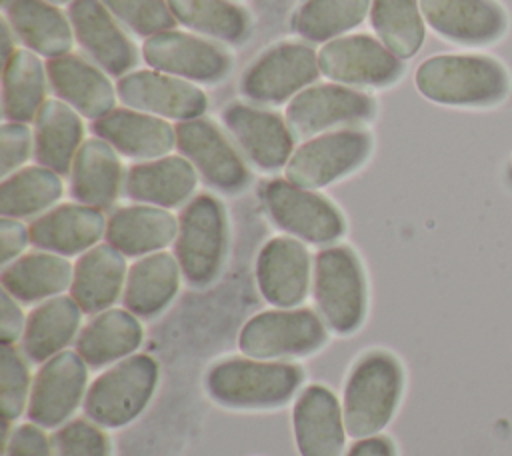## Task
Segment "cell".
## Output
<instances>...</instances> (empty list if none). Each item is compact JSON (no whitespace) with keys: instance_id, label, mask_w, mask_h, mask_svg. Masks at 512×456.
Instances as JSON below:
<instances>
[{"instance_id":"d6986e66","label":"cell","mask_w":512,"mask_h":456,"mask_svg":"<svg viewBox=\"0 0 512 456\" xmlns=\"http://www.w3.org/2000/svg\"><path fill=\"white\" fill-rule=\"evenodd\" d=\"M300 456H342L346 426L338 398L320 384L304 388L292 412Z\"/></svg>"},{"instance_id":"b9f144b4","label":"cell","mask_w":512,"mask_h":456,"mask_svg":"<svg viewBox=\"0 0 512 456\" xmlns=\"http://www.w3.org/2000/svg\"><path fill=\"white\" fill-rule=\"evenodd\" d=\"M56 456H108L110 446L106 434L84 418L64 424L54 434Z\"/></svg>"},{"instance_id":"7c38bea8","label":"cell","mask_w":512,"mask_h":456,"mask_svg":"<svg viewBox=\"0 0 512 456\" xmlns=\"http://www.w3.org/2000/svg\"><path fill=\"white\" fill-rule=\"evenodd\" d=\"M174 130L178 150L210 186L232 194L248 184L246 164L214 122L192 118L182 120Z\"/></svg>"},{"instance_id":"836d02e7","label":"cell","mask_w":512,"mask_h":456,"mask_svg":"<svg viewBox=\"0 0 512 456\" xmlns=\"http://www.w3.org/2000/svg\"><path fill=\"white\" fill-rule=\"evenodd\" d=\"M74 270L64 256L34 252L18 258L2 270V290L14 300L32 304L54 296L72 284Z\"/></svg>"},{"instance_id":"681fc988","label":"cell","mask_w":512,"mask_h":456,"mask_svg":"<svg viewBox=\"0 0 512 456\" xmlns=\"http://www.w3.org/2000/svg\"><path fill=\"white\" fill-rule=\"evenodd\" d=\"M48 2H52V4H64V2H70V0H48Z\"/></svg>"},{"instance_id":"ac0fdd59","label":"cell","mask_w":512,"mask_h":456,"mask_svg":"<svg viewBox=\"0 0 512 456\" xmlns=\"http://www.w3.org/2000/svg\"><path fill=\"white\" fill-rule=\"evenodd\" d=\"M68 16L80 46L108 74L122 76L136 64L132 40L114 22L102 0H72Z\"/></svg>"},{"instance_id":"30bf717a","label":"cell","mask_w":512,"mask_h":456,"mask_svg":"<svg viewBox=\"0 0 512 456\" xmlns=\"http://www.w3.org/2000/svg\"><path fill=\"white\" fill-rule=\"evenodd\" d=\"M318 54L298 42H282L266 50L242 78V94L258 102L278 104L316 80Z\"/></svg>"},{"instance_id":"60d3db41","label":"cell","mask_w":512,"mask_h":456,"mask_svg":"<svg viewBox=\"0 0 512 456\" xmlns=\"http://www.w3.org/2000/svg\"><path fill=\"white\" fill-rule=\"evenodd\" d=\"M102 4L142 36L172 30L178 22L166 0H102Z\"/></svg>"},{"instance_id":"2e32d148","label":"cell","mask_w":512,"mask_h":456,"mask_svg":"<svg viewBox=\"0 0 512 456\" xmlns=\"http://www.w3.org/2000/svg\"><path fill=\"white\" fill-rule=\"evenodd\" d=\"M374 102L370 96L340 84H318L298 92L288 108V124L302 136L316 134L336 124L370 118Z\"/></svg>"},{"instance_id":"cb8c5ba5","label":"cell","mask_w":512,"mask_h":456,"mask_svg":"<svg viewBox=\"0 0 512 456\" xmlns=\"http://www.w3.org/2000/svg\"><path fill=\"white\" fill-rule=\"evenodd\" d=\"M28 232L34 246L60 256H72L92 248L106 234V222L98 208L62 204L34 220Z\"/></svg>"},{"instance_id":"9a60e30c","label":"cell","mask_w":512,"mask_h":456,"mask_svg":"<svg viewBox=\"0 0 512 456\" xmlns=\"http://www.w3.org/2000/svg\"><path fill=\"white\" fill-rule=\"evenodd\" d=\"M116 92L130 108L174 120L198 118L208 106L206 94L198 86L154 70L124 74L116 84Z\"/></svg>"},{"instance_id":"74e56055","label":"cell","mask_w":512,"mask_h":456,"mask_svg":"<svg viewBox=\"0 0 512 456\" xmlns=\"http://www.w3.org/2000/svg\"><path fill=\"white\" fill-rule=\"evenodd\" d=\"M174 18L202 34L238 42L248 30L246 12L228 0H166Z\"/></svg>"},{"instance_id":"9c48e42d","label":"cell","mask_w":512,"mask_h":456,"mask_svg":"<svg viewBox=\"0 0 512 456\" xmlns=\"http://www.w3.org/2000/svg\"><path fill=\"white\" fill-rule=\"evenodd\" d=\"M264 200L272 220L306 242L330 244L344 232V218L328 198L288 180L268 182Z\"/></svg>"},{"instance_id":"1f68e13d","label":"cell","mask_w":512,"mask_h":456,"mask_svg":"<svg viewBox=\"0 0 512 456\" xmlns=\"http://www.w3.org/2000/svg\"><path fill=\"white\" fill-rule=\"evenodd\" d=\"M142 342V326L132 312L110 308L92 318L76 340L78 356L90 368L126 358Z\"/></svg>"},{"instance_id":"6da1fadb","label":"cell","mask_w":512,"mask_h":456,"mask_svg":"<svg viewBox=\"0 0 512 456\" xmlns=\"http://www.w3.org/2000/svg\"><path fill=\"white\" fill-rule=\"evenodd\" d=\"M418 90L434 102L450 106H492L510 90L506 68L492 56L440 54L416 70Z\"/></svg>"},{"instance_id":"8fae6325","label":"cell","mask_w":512,"mask_h":456,"mask_svg":"<svg viewBox=\"0 0 512 456\" xmlns=\"http://www.w3.org/2000/svg\"><path fill=\"white\" fill-rule=\"evenodd\" d=\"M318 68L334 82L360 86H384L402 74L400 58L368 34L330 40L318 52Z\"/></svg>"},{"instance_id":"c3c4849f","label":"cell","mask_w":512,"mask_h":456,"mask_svg":"<svg viewBox=\"0 0 512 456\" xmlns=\"http://www.w3.org/2000/svg\"><path fill=\"white\" fill-rule=\"evenodd\" d=\"M0 34H2V58H4V62L16 52V48H14V44H12V40H10V24H8V20H2V30H0Z\"/></svg>"},{"instance_id":"d590c367","label":"cell","mask_w":512,"mask_h":456,"mask_svg":"<svg viewBox=\"0 0 512 456\" xmlns=\"http://www.w3.org/2000/svg\"><path fill=\"white\" fill-rule=\"evenodd\" d=\"M370 22L380 42L400 60L414 56L424 42L420 0H372Z\"/></svg>"},{"instance_id":"f35d334b","label":"cell","mask_w":512,"mask_h":456,"mask_svg":"<svg viewBox=\"0 0 512 456\" xmlns=\"http://www.w3.org/2000/svg\"><path fill=\"white\" fill-rule=\"evenodd\" d=\"M372 0H306L294 20L298 34L310 42H324L358 26Z\"/></svg>"},{"instance_id":"277c9868","label":"cell","mask_w":512,"mask_h":456,"mask_svg":"<svg viewBox=\"0 0 512 456\" xmlns=\"http://www.w3.org/2000/svg\"><path fill=\"white\" fill-rule=\"evenodd\" d=\"M156 382V360L146 354L130 356L92 382L84 398V412L98 426L120 428L146 408Z\"/></svg>"},{"instance_id":"ee69618b","label":"cell","mask_w":512,"mask_h":456,"mask_svg":"<svg viewBox=\"0 0 512 456\" xmlns=\"http://www.w3.org/2000/svg\"><path fill=\"white\" fill-rule=\"evenodd\" d=\"M4 456H52L46 434L36 424H22L14 430Z\"/></svg>"},{"instance_id":"f546056e","label":"cell","mask_w":512,"mask_h":456,"mask_svg":"<svg viewBox=\"0 0 512 456\" xmlns=\"http://www.w3.org/2000/svg\"><path fill=\"white\" fill-rule=\"evenodd\" d=\"M84 126L76 110L66 102L46 100L36 116L34 156L40 166L56 174H68L80 150Z\"/></svg>"},{"instance_id":"d4e9b609","label":"cell","mask_w":512,"mask_h":456,"mask_svg":"<svg viewBox=\"0 0 512 456\" xmlns=\"http://www.w3.org/2000/svg\"><path fill=\"white\" fill-rule=\"evenodd\" d=\"M196 188V168L188 158L162 156L128 170L124 192L132 200L172 208L190 198Z\"/></svg>"},{"instance_id":"4316f807","label":"cell","mask_w":512,"mask_h":456,"mask_svg":"<svg viewBox=\"0 0 512 456\" xmlns=\"http://www.w3.org/2000/svg\"><path fill=\"white\" fill-rule=\"evenodd\" d=\"M126 278L124 254L110 244L90 248L74 266L70 296L82 312L106 310L120 296Z\"/></svg>"},{"instance_id":"603a6c76","label":"cell","mask_w":512,"mask_h":456,"mask_svg":"<svg viewBox=\"0 0 512 456\" xmlns=\"http://www.w3.org/2000/svg\"><path fill=\"white\" fill-rule=\"evenodd\" d=\"M54 92L82 116L98 120L114 110L116 92L102 70L76 54L50 58L46 64Z\"/></svg>"},{"instance_id":"e575fe53","label":"cell","mask_w":512,"mask_h":456,"mask_svg":"<svg viewBox=\"0 0 512 456\" xmlns=\"http://www.w3.org/2000/svg\"><path fill=\"white\" fill-rule=\"evenodd\" d=\"M46 94L40 58L30 50H16L4 62L2 110L8 122H30L38 116Z\"/></svg>"},{"instance_id":"d6a6232c","label":"cell","mask_w":512,"mask_h":456,"mask_svg":"<svg viewBox=\"0 0 512 456\" xmlns=\"http://www.w3.org/2000/svg\"><path fill=\"white\" fill-rule=\"evenodd\" d=\"M80 312L72 296H56L34 308L22 334L26 356L32 362H46L60 354L78 332Z\"/></svg>"},{"instance_id":"4fadbf2b","label":"cell","mask_w":512,"mask_h":456,"mask_svg":"<svg viewBox=\"0 0 512 456\" xmlns=\"http://www.w3.org/2000/svg\"><path fill=\"white\" fill-rule=\"evenodd\" d=\"M86 362L78 352H60L38 370L30 402L28 418L42 428H56L68 420L78 408L88 382Z\"/></svg>"},{"instance_id":"5bb4252c","label":"cell","mask_w":512,"mask_h":456,"mask_svg":"<svg viewBox=\"0 0 512 456\" xmlns=\"http://www.w3.org/2000/svg\"><path fill=\"white\" fill-rule=\"evenodd\" d=\"M142 54L152 68L198 82L222 80L232 64L228 52L218 44L176 30L148 36Z\"/></svg>"},{"instance_id":"3957f363","label":"cell","mask_w":512,"mask_h":456,"mask_svg":"<svg viewBox=\"0 0 512 456\" xmlns=\"http://www.w3.org/2000/svg\"><path fill=\"white\" fill-rule=\"evenodd\" d=\"M402 392V368L386 352H370L352 368L344 388V426L352 438L376 436L392 418Z\"/></svg>"},{"instance_id":"ab89813d","label":"cell","mask_w":512,"mask_h":456,"mask_svg":"<svg viewBox=\"0 0 512 456\" xmlns=\"http://www.w3.org/2000/svg\"><path fill=\"white\" fill-rule=\"evenodd\" d=\"M30 374L24 358L12 344H2L0 354V410L6 422L16 420L28 400Z\"/></svg>"},{"instance_id":"7a4b0ae2","label":"cell","mask_w":512,"mask_h":456,"mask_svg":"<svg viewBox=\"0 0 512 456\" xmlns=\"http://www.w3.org/2000/svg\"><path fill=\"white\" fill-rule=\"evenodd\" d=\"M302 378V368L288 362L228 358L208 370L204 384L222 406L264 410L288 402Z\"/></svg>"},{"instance_id":"e0dca14e","label":"cell","mask_w":512,"mask_h":456,"mask_svg":"<svg viewBox=\"0 0 512 456\" xmlns=\"http://www.w3.org/2000/svg\"><path fill=\"white\" fill-rule=\"evenodd\" d=\"M256 280L264 300L272 306H298L310 282V256L304 244L288 236L268 240L256 260Z\"/></svg>"},{"instance_id":"bcb514c9","label":"cell","mask_w":512,"mask_h":456,"mask_svg":"<svg viewBox=\"0 0 512 456\" xmlns=\"http://www.w3.org/2000/svg\"><path fill=\"white\" fill-rule=\"evenodd\" d=\"M24 316L18 308L16 300L2 290L0 294V338L2 344H12L18 340L20 334H24Z\"/></svg>"},{"instance_id":"5b68a950","label":"cell","mask_w":512,"mask_h":456,"mask_svg":"<svg viewBox=\"0 0 512 456\" xmlns=\"http://www.w3.org/2000/svg\"><path fill=\"white\" fill-rule=\"evenodd\" d=\"M316 306L336 334L354 332L366 312V284L356 254L346 246H332L316 254Z\"/></svg>"},{"instance_id":"7bdbcfd3","label":"cell","mask_w":512,"mask_h":456,"mask_svg":"<svg viewBox=\"0 0 512 456\" xmlns=\"http://www.w3.org/2000/svg\"><path fill=\"white\" fill-rule=\"evenodd\" d=\"M32 150V132L24 122H4L0 130V162L2 176L8 178L22 166Z\"/></svg>"},{"instance_id":"ba28073f","label":"cell","mask_w":512,"mask_h":456,"mask_svg":"<svg viewBox=\"0 0 512 456\" xmlns=\"http://www.w3.org/2000/svg\"><path fill=\"white\" fill-rule=\"evenodd\" d=\"M372 140L360 130H338L304 142L286 164V180L312 190L356 170L370 154Z\"/></svg>"},{"instance_id":"4dcf8cb0","label":"cell","mask_w":512,"mask_h":456,"mask_svg":"<svg viewBox=\"0 0 512 456\" xmlns=\"http://www.w3.org/2000/svg\"><path fill=\"white\" fill-rule=\"evenodd\" d=\"M180 264L168 252L144 256L128 270L124 306L140 318L160 314L176 296L180 286Z\"/></svg>"},{"instance_id":"ffe728a7","label":"cell","mask_w":512,"mask_h":456,"mask_svg":"<svg viewBox=\"0 0 512 456\" xmlns=\"http://www.w3.org/2000/svg\"><path fill=\"white\" fill-rule=\"evenodd\" d=\"M420 10L438 34L460 44H490L508 26L504 8L494 0H420Z\"/></svg>"},{"instance_id":"f1b7e54d","label":"cell","mask_w":512,"mask_h":456,"mask_svg":"<svg viewBox=\"0 0 512 456\" xmlns=\"http://www.w3.org/2000/svg\"><path fill=\"white\" fill-rule=\"evenodd\" d=\"M120 180L122 166L114 148L102 138L82 142L70 170L72 196L80 204L104 210L118 198Z\"/></svg>"},{"instance_id":"8992f818","label":"cell","mask_w":512,"mask_h":456,"mask_svg":"<svg viewBox=\"0 0 512 456\" xmlns=\"http://www.w3.org/2000/svg\"><path fill=\"white\" fill-rule=\"evenodd\" d=\"M226 252V216L214 196L200 194L178 218L176 260L190 286H208L220 272Z\"/></svg>"},{"instance_id":"8d00e7d4","label":"cell","mask_w":512,"mask_h":456,"mask_svg":"<svg viewBox=\"0 0 512 456\" xmlns=\"http://www.w3.org/2000/svg\"><path fill=\"white\" fill-rule=\"evenodd\" d=\"M62 196L60 176L44 166H30L4 178L0 186V214L8 218L32 216Z\"/></svg>"},{"instance_id":"83f0119b","label":"cell","mask_w":512,"mask_h":456,"mask_svg":"<svg viewBox=\"0 0 512 456\" xmlns=\"http://www.w3.org/2000/svg\"><path fill=\"white\" fill-rule=\"evenodd\" d=\"M6 20L12 32L46 58H58L72 48V28L66 16L48 0H6Z\"/></svg>"},{"instance_id":"7dc6e473","label":"cell","mask_w":512,"mask_h":456,"mask_svg":"<svg viewBox=\"0 0 512 456\" xmlns=\"http://www.w3.org/2000/svg\"><path fill=\"white\" fill-rule=\"evenodd\" d=\"M346 456H396L390 438L386 436H368L358 440Z\"/></svg>"},{"instance_id":"f6af8a7d","label":"cell","mask_w":512,"mask_h":456,"mask_svg":"<svg viewBox=\"0 0 512 456\" xmlns=\"http://www.w3.org/2000/svg\"><path fill=\"white\" fill-rule=\"evenodd\" d=\"M30 232L20 224L16 218L2 216L0 220V260L2 264H8L12 258H16L28 244Z\"/></svg>"},{"instance_id":"44dd1931","label":"cell","mask_w":512,"mask_h":456,"mask_svg":"<svg viewBox=\"0 0 512 456\" xmlns=\"http://www.w3.org/2000/svg\"><path fill=\"white\" fill-rule=\"evenodd\" d=\"M222 118L244 154L256 166L276 170L288 164L294 140L278 114L244 104H230Z\"/></svg>"},{"instance_id":"484cf974","label":"cell","mask_w":512,"mask_h":456,"mask_svg":"<svg viewBox=\"0 0 512 456\" xmlns=\"http://www.w3.org/2000/svg\"><path fill=\"white\" fill-rule=\"evenodd\" d=\"M178 236L176 218L160 206H126L106 222V240L124 256L160 252Z\"/></svg>"},{"instance_id":"52a82bcc","label":"cell","mask_w":512,"mask_h":456,"mask_svg":"<svg viewBox=\"0 0 512 456\" xmlns=\"http://www.w3.org/2000/svg\"><path fill=\"white\" fill-rule=\"evenodd\" d=\"M326 340V328L312 310H268L244 324L238 346L254 360H268L312 354Z\"/></svg>"},{"instance_id":"f907efd6","label":"cell","mask_w":512,"mask_h":456,"mask_svg":"<svg viewBox=\"0 0 512 456\" xmlns=\"http://www.w3.org/2000/svg\"><path fill=\"white\" fill-rule=\"evenodd\" d=\"M2 2H6V0H2Z\"/></svg>"},{"instance_id":"7402d4cb","label":"cell","mask_w":512,"mask_h":456,"mask_svg":"<svg viewBox=\"0 0 512 456\" xmlns=\"http://www.w3.org/2000/svg\"><path fill=\"white\" fill-rule=\"evenodd\" d=\"M92 132L130 158H162L176 144V130L166 120L124 108L94 120Z\"/></svg>"}]
</instances>
